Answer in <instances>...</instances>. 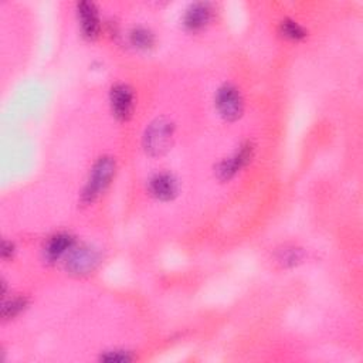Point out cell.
<instances>
[{
	"instance_id": "1",
	"label": "cell",
	"mask_w": 363,
	"mask_h": 363,
	"mask_svg": "<svg viewBox=\"0 0 363 363\" xmlns=\"http://www.w3.org/2000/svg\"><path fill=\"white\" fill-rule=\"evenodd\" d=\"M116 172V163L112 156H101L92 166L86 183L81 191V203L92 204L111 184Z\"/></svg>"
},
{
	"instance_id": "2",
	"label": "cell",
	"mask_w": 363,
	"mask_h": 363,
	"mask_svg": "<svg viewBox=\"0 0 363 363\" xmlns=\"http://www.w3.org/2000/svg\"><path fill=\"white\" fill-rule=\"evenodd\" d=\"M174 125L166 118H157L146 128L143 133V149L147 155L156 157L164 155L173 145Z\"/></svg>"
},
{
	"instance_id": "3",
	"label": "cell",
	"mask_w": 363,
	"mask_h": 363,
	"mask_svg": "<svg viewBox=\"0 0 363 363\" xmlns=\"http://www.w3.org/2000/svg\"><path fill=\"white\" fill-rule=\"evenodd\" d=\"M214 105L218 115L227 121L234 122L241 118L244 112V98L241 91L233 84H223L214 98Z\"/></svg>"
},
{
	"instance_id": "4",
	"label": "cell",
	"mask_w": 363,
	"mask_h": 363,
	"mask_svg": "<svg viewBox=\"0 0 363 363\" xmlns=\"http://www.w3.org/2000/svg\"><path fill=\"white\" fill-rule=\"evenodd\" d=\"M255 153V146L252 142H244L240 145V147L228 157L223 159L217 166H216V176L221 182H228L231 180L238 172H241L254 157Z\"/></svg>"
},
{
	"instance_id": "5",
	"label": "cell",
	"mask_w": 363,
	"mask_h": 363,
	"mask_svg": "<svg viewBox=\"0 0 363 363\" xmlns=\"http://www.w3.org/2000/svg\"><path fill=\"white\" fill-rule=\"evenodd\" d=\"M99 261H101V255L98 250H95L91 245H79V247H74L69 251V254L67 255L65 265L68 272L82 277L95 271Z\"/></svg>"
},
{
	"instance_id": "6",
	"label": "cell",
	"mask_w": 363,
	"mask_h": 363,
	"mask_svg": "<svg viewBox=\"0 0 363 363\" xmlns=\"http://www.w3.org/2000/svg\"><path fill=\"white\" fill-rule=\"evenodd\" d=\"M75 14L81 35L88 41L96 40L102 27L96 4L92 1H79L75 6Z\"/></svg>"
},
{
	"instance_id": "7",
	"label": "cell",
	"mask_w": 363,
	"mask_h": 363,
	"mask_svg": "<svg viewBox=\"0 0 363 363\" xmlns=\"http://www.w3.org/2000/svg\"><path fill=\"white\" fill-rule=\"evenodd\" d=\"M109 106L112 115L121 121L126 122L132 118L135 109V94L133 89L126 84H116L109 92Z\"/></svg>"
},
{
	"instance_id": "8",
	"label": "cell",
	"mask_w": 363,
	"mask_h": 363,
	"mask_svg": "<svg viewBox=\"0 0 363 363\" xmlns=\"http://www.w3.org/2000/svg\"><path fill=\"white\" fill-rule=\"evenodd\" d=\"M213 4L207 1L191 3L183 14L182 24L190 33H199L204 30L213 20Z\"/></svg>"
},
{
	"instance_id": "9",
	"label": "cell",
	"mask_w": 363,
	"mask_h": 363,
	"mask_svg": "<svg viewBox=\"0 0 363 363\" xmlns=\"http://www.w3.org/2000/svg\"><path fill=\"white\" fill-rule=\"evenodd\" d=\"M147 190L152 197L160 201L173 200L179 191L177 179L169 172H160L153 174L147 182Z\"/></svg>"
},
{
	"instance_id": "10",
	"label": "cell",
	"mask_w": 363,
	"mask_h": 363,
	"mask_svg": "<svg viewBox=\"0 0 363 363\" xmlns=\"http://www.w3.org/2000/svg\"><path fill=\"white\" fill-rule=\"evenodd\" d=\"M75 247V238L69 233H57L48 238L44 245V257L50 262H55L67 257Z\"/></svg>"
},
{
	"instance_id": "11",
	"label": "cell",
	"mask_w": 363,
	"mask_h": 363,
	"mask_svg": "<svg viewBox=\"0 0 363 363\" xmlns=\"http://www.w3.org/2000/svg\"><path fill=\"white\" fill-rule=\"evenodd\" d=\"M278 33L282 38L294 43L302 41L308 35L306 28L294 18H284L278 26Z\"/></svg>"
},
{
	"instance_id": "12",
	"label": "cell",
	"mask_w": 363,
	"mask_h": 363,
	"mask_svg": "<svg viewBox=\"0 0 363 363\" xmlns=\"http://www.w3.org/2000/svg\"><path fill=\"white\" fill-rule=\"evenodd\" d=\"M129 43L139 51H147L155 45V34L146 27H133L129 31Z\"/></svg>"
},
{
	"instance_id": "13",
	"label": "cell",
	"mask_w": 363,
	"mask_h": 363,
	"mask_svg": "<svg viewBox=\"0 0 363 363\" xmlns=\"http://www.w3.org/2000/svg\"><path fill=\"white\" fill-rule=\"evenodd\" d=\"M27 303H28V301H27L26 296L10 298L9 301H6L3 303V308H1L3 319H13V318H16L17 315H20L26 309Z\"/></svg>"
},
{
	"instance_id": "14",
	"label": "cell",
	"mask_w": 363,
	"mask_h": 363,
	"mask_svg": "<svg viewBox=\"0 0 363 363\" xmlns=\"http://www.w3.org/2000/svg\"><path fill=\"white\" fill-rule=\"evenodd\" d=\"M303 258V252L299 248L295 247H285L282 250L278 251L277 259L279 264H282L284 267H294L298 262H301V259Z\"/></svg>"
},
{
	"instance_id": "15",
	"label": "cell",
	"mask_w": 363,
	"mask_h": 363,
	"mask_svg": "<svg viewBox=\"0 0 363 363\" xmlns=\"http://www.w3.org/2000/svg\"><path fill=\"white\" fill-rule=\"evenodd\" d=\"M101 359L105 362H128L132 359V356L129 354V352L112 350V352H106L105 354H102Z\"/></svg>"
},
{
	"instance_id": "16",
	"label": "cell",
	"mask_w": 363,
	"mask_h": 363,
	"mask_svg": "<svg viewBox=\"0 0 363 363\" xmlns=\"http://www.w3.org/2000/svg\"><path fill=\"white\" fill-rule=\"evenodd\" d=\"M14 252H16L14 244L11 241H3V245H1V257H3V259H11Z\"/></svg>"
}]
</instances>
